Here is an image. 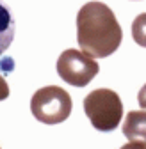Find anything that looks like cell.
I'll return each mask as SVG.
<instances>
[{
	"label": "cell",
	"mask_w": 146,
	"mask_h": 149,
	"mask_svg": "<svg viewBox=\"0 0 146 149\" xmlns=\"http://www.w3.org/2000/svg\"><path fill=\"white\" fill-rule=\"evenodd\" d=\"M121 27L112 9L103 2H87L77 14V41L93 59H103L121 45Z\"/></svg>",
	"instance_id": "obj_1"
},
{
	"label": "cell",
	"mask_w": 146,
	"mask_h": 149,
	"mask_svg": "<svg viewBox=\"0 0 146 149\" xmlns=\"http://www.w3.org/2000/svg\"><path fill=\"white\" fill-rule=\"evenodd\" d=\"M84 112L98 132H112L121 123L123 103L111 89H96L84 100Z\"/></svg>",
	"instance_id": "obj_2"
},
{
	"label": "cell",
	"mask_w": 146,
	"mask_h": 149,
	"mask_svg": "<svg viewBox=\"0 0 146 149\" xmlns=\"http://www.w3.org/2000/svg\"><path fill=\"white\" fill-rule=\"evenodd\" d=\"M71 107L69 94L57 85H48L36 91L30 100L32 116L45 124L64 123L71 114Z\"/></svg>",
	"instance_id": "obj_3"
},
{
	"label": "cell",
	"mask_w": 146,
	"mask_h": 149,
	"mask_svg": "<svg viewBox=\"0 0 146 149\" xmlns=\"http://www.w3.org/2000/svg\"><path fill=\"white\" fill-rule=\"evenodd\" d=\"M100 71L96 61L79 50H66L57 59V74L73 87H86Z\"/></svg>",
	"instance_id": "obj_4"
},
{
	"label": "cell",
	"mask_w": 146,
	"mask_h": 149,
	"mask_svg": "<svg viewBox=\"0 0 146 149\" xmlns=\"http://www.w3.org/2000/svg\"><path fill=\"white\" fill-rule=\"evenodd\" d=\"M123 135L130 142L146 146V110H132L123 123Z\"/></svg>",
	"instance_id": "obj_5"
},
{
	"label": "cell",
	"mask_w": 146,
	"mask_h": 149,
	"mask_svg": "<svg viewBox=\"0 0 146 149\" xmlns=\"http://www.w3.org/2000/svg\"><path fill=\"white\" fill-rule=\"evenodd\" d=\"M16 32V20L11 7L0 0V55H2L13 43Z\"/></svg>",
	"instance_id": "obj_6"
},
{
	"label": "cell",
	"mask_w": 146,
	"mask_h": 149,
	"mask_svg": "<svg viewBox=\"0 0 146 149\" xmlns=\"http://www.w3.org/2000/svg\"><path fill=\"white\" fill-rule=\"evenodd\" d=\"M132 37L139 46L146 48V13L139 14L134 20V23H132Z\"/></svg>",
	"instance_id": "obj_7"
},
{
	"label": "cell",
	"mask_w": 146,
	"mask_h": 149,
	"mask_svg": "<svg viewBox=\"0 0 146 149\" xmlns=\"http://www.w3.org/2000/svg\"><path fill=\"white\" fill-rule=\"evenodd\" d=\"M7 96H9V85H7V82L4 80V77L0 74V101H4Z\"/></svg>",
	"instance_id": "obj_8"
},
{
	"label": "cell",
	"mask_w": 146,
	"mask_h": 149,
	"mask_svg": "<svg viewBox=\"0 0 146 149\" xmlns=\"http://www.w3.org/2000/svg\"><path fill=\"white\" fill-rule=\"evenodd\" d=\"M137 100H139V105H141V108H146V84L142 85V89L139 91V96H137Z\"/></svg>",
	"instance_id": "obj_9"
},
{
	"label": "cell",
	"mask_w": 146,
	"mask_h": 149,
	"mask_svg": "<svg viewBox=\"0 0 146 149\" xmlns=\"http://www.w3.org/2000/svg\"><path fill=\"white\" fill-rule=\"evenodd\" d=\"M121 149H146V146L144 144H137V142H130V144L123 146Z\"/></svg>",
	"instance_id": "obj_10"
}]
</instances>
